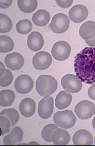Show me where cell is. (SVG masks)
<instances>
[{
	"instance_id": "1f68e13d",
	"label": "cell",
	"mask_w": 95,
	"mask_h": 146,
	"mask_svg": "<svg viewBox=\"0 0 95 146\" xmlns=\"http://www.w3.org/2000/svg\"><path fill=\"white\" fill-rule=\"evenodd\" d=\"M85 41L88 45L90 47H95V36L90 40H85Z\"/></svg>"
},
{
	"instance_id": "4dcf8cb0",
	"label": "cell",
	"mask_w": 95,
	"mask_h": 146,
	"mask_svg": "<svg viewBox=\"0 0 95 146\" xmlns=\"http://www.w3.org/2000/svg\"><path fill=\"white\" fill-rule=\"evenodd\" d=\"M88 95L91 99L95 100V84L91 86L89 88Z\"/></svg>"
},
{
	"instance_id": "8fae6325",
	"label": "cell",
	"mask_w": 95,
	"mask_h": 146,
	"mask_svg": "<svg viewBox=\"0 0 95 146\" xmlns=\"http://www.w3.org/2000/svg\"><path fill=\"white\" fill-rule=\"evenodd\" d=\"M88 14V9L85 5H77L69 10V16L72 21L75 23H80L87 18Z\"/></svg>"
},
{
	"instance_id": "7a4b0ae2",
	"label": "cell",
	"mask_w": 95,
	"mask_h": 146,
	"mask_svg": "<svg viewBox=\"0 0 95 146\" xmlns=\"http://www.w3.org/2000/svg\"><path fill=\"white\" fill-rule=\"evenodd\" d=\"M57 80L51 75H40L36 81V90L39 95L44 97L54 93L57 90Z\"/></svg>"
},
{
	"instance_id": "9c48e42d",
	"label": "cell",
	"mask_w": 95,
	"mask_h": 146,
	"mask_svg": "<svg viewBox=\"0 0 95 146\" xmlns=\"http://www.w3.org/2000/svg\"><path fill=\"white\" fill-rule=\"evenodd\" d=\"M34 86V81L29 76L22 74L19 76L15 80V87L18 93L26 94L32 90Z\"/></svg>"
},
{
	"instance_id": "836d02e7",
	"label": "cell",
	"mask_w": 95,
	"mask_h": 146,
	"mask_svg": "<svg viewBox=\"0 0 95 146\" xmlns=\"http://www.w3.org/2000/svg\"><path fill=\"white\" fill-rule=\"evenodd\" d=\"M94 143H95V137H94Z\"/></svg>"
},
{
	"instance_id": "d6a6232c",
	"label": "cell",
	"mask_w": 95,
	"mask_h": 146,
	"mask_svg": "<svg viewBox=\"0 0 95 146\" xmlns=\"http://www.w3.org/2000/svg\"><path fill=\"white\" fill-rule=\"evenodd\" d=\"M92 125H93V127L95 130V116L94 117L93 121H92Z\"/></svg>"
},
{
	"instance_id": "7c38bea8",
	"label": "cell",
	"mask_w": 95,
	"mask_h": 146,
	"mask_svg": "<svg viewBox=\"0 0 95 146\" xmlns=\"http://www.w3.org/2000/svg\"><path fill=\"white\" fill-rule=\"evenodd\" d=\"M4 61L7 68L12 71H16L23 67L24 59L20 53L15 52L8 54L5 58Z\"/></svg>"
},
{
	"instance_id": "603a6c76",
	"label": "cell",
	"mask_w": 95,
	"mask_h": 146,
	"mask_svg": "<svg viewBox=\"0 0 95 146\" xmlns=\"http://www.w3.org/2000/svg\"><path fill=\"white\" fill-rule=\"evenodd\" d=\"M14 47L13 40L9 36L1 35L0 36V52L5 53L10 52Z\"/></svg>"
},
{
	"instance_id": "6da1fadb",
	"label": "cell",
	"mask_w": 95,
	"mask_h": 146,
	"mask_svg": "<svg viewBox=\"0 0 95 146\" xmlns=\"http://www.w3.org/2000/svg\"><path fill=\"white\" fill-rule=\"evenodd\" d=\"M74 70L77 76L88 84L95 83V48L86 47L76 55Z\"/></svg>"
},
{
	"instance_id": "277c9868",
	"label": "cell",
	"mask_w": 95,
	"mask_h": 146,
	"mask_svg": "<svg viewBox=\"0 0 95 146\" xmlns=\"http://www.w3.org/2000/svg\"><path fill=\"white\" fill-rule=\"evenodd\" d=\"M63 88L69 93H77L82 89V84L81 81L75 75L67 74L63 77L61 80Z\"/></svg>"
},
{
	"instance_id": "9a60e30c",
	"label": "cell",
	"mask_w": 95,
	"mask_h": 146,
	"mask_svg": "<svg viewBox=\"0 0 95 146\" xmlns=\"http://www.w3.org/2000/svg\"><path fill=\"white\" fill-rule=\"evenodd\" d=\"M36 104L31 98H26L22 100L19 106V109L22 116L26 117L32 116L35 113Z\"/></svg>"
},
{
	"instance_id": "3957f363",
	"label": "cell",
	"mask_w": 95,
	"mask_h": 146,
	"mask_svg": "<svg viewBox=\"0 0 95 146\" xmlns=\"http://www.w3.org/2000/svg\"><path fill=\"white\" fill-rule=\"evenodd\" d=\"M53 119L58 126L66 129L73 127L77 121V118L73 112L69 110L57 112Z\"/></svg>"
},
{
	"instance_id": "4fadbf2b",
	"label": "cell",
	"mask_w": 95,
	"mask_h": 146,
	"mask_svg": "<svg viewBox=\"0 0 95 146\" xmlns=\"http://www.w3.org/2000/svg\"><path fill=\"white\" fill-rule=\"evenodd\" d=\"M72 140L75 145H90L93 143V137L87 130L81 129L75 133Z\"/></svg>"
},
{
	"instance_id": "7402d4cb",
	"label": "cell",
	"mask_w": 95,
	"mask_h": 146,
	"mask_svg": "<svg viewBox=\"0 0 95 146\" xmlns=\"http://www.w3.org/2000/svg\"><path fill=\"white\" fill-rule=\"evenodd\" d=\"M17 4L19 10L22 12L26 13L34 12L38 6V2L36 0H18Z\"/></svg>"
},
{
	"instance_id": "30bf717a",
	"label": "cell",
	"mask_w": 95,
	"mask_h": 146,
	"mask_svg": "<svg viewBox=\"0 0 95 146\" xmlns=\"http://www.w3.org/2000/svg\"><path fill=\"white\" fill-rule=\"evenodd\" d=\"M54 108V100L51 97H45L38 104V114L41 118L47 119L51 117Z\"/></svg>"
},
{
	"instance_id": "52a82bcc",
	"label": "cell",
	"mask_w": 95,
	"mask_h": 146,
	"mask_svg": "<svg viewBox=\"0 0 95 146\" xmlns=\"http://www.w3.org/2000/svg\"><path fill=\"white\" fill-rule=\"evenodd\" d=\"M70 22L67 16L63 13H58L53 17L50 26L53 32L61 34L68 30Z\"/></svg>"
},
{
	"instance_id": "d6986e66",
	"label": "cell",
	"mask_w": 95,
	"mask_h": 146,
	"mask_svg": "<svg viewBox=\"0 0 95 146\" xmlns=\"http://www.w3.org/2000/svg\"><path fill=\"white\" fill-rule=\"evenodd\" d=\"M72 95L65 91H61L57 95L55 99V106L59 110L67 108L72 102Z\"/></svg>"
},
{
	"instance_id": "f546056e",
	"label": "cell",
	"mask_w": 95,
	"mask_h": 146,
	"mask_svg": "<svg viewBox=\"0 0 95 146\" xmlns=\"http://www.w3.org/2000/svg\"><path fill=\"white\" fill-rule=\"evenodd\" d=\"M55 1L59 6L64 8L70 7L73 2V1Z\"/></svg>"
},
{
	"instance_id": "ac0fdd59",
	"label": "cell",
	"mask_w": 95,
	"mask_h": 146,
	"mask_svg": "<svg viewBox=\"0 0 95 146\" xmlns=\"http://www.w3.org/2000/svg\"><path fill=\"white\" fill-rule=\"evenodd\" d=\"M79 34L85 40L94 38L95 36V22L88 21L83 23L80 28Z\"/></svg>"
},
{
	"instance_id": "5bb4252c",
	"label": "cell",
	"mask_w": 95,
	"mask_h": 146,
	"mask_svg": "<svg viewBox=\"0 0 95 146\" xmlns=\"http://www.w3.org/2000/svg\"><path fill=\"white\" fill-rule=\"evenodd\" d=\"M44 43L43 36L40 33L36 31L33 32L28 36V46L32 51H39L43 47Z\"/></svg>"
},
{
	"instance_id": "f1b7e54d",
	"label": "cell",
	"mask_w": 95,
	"mask_h": 146,
	"mask_svg": "<svg viewBox=\"0 0 95 146\" xmlns=\"http://www.w3.org/2000/svg\"><path fill=\"white\" fill-rule=\"evenodd\" d=\"M11 123L10 120L6 117H0V127L1 130V136L4 135L9 132Z\"/></svg>"
},
{
	"instance_id": "ffe728a7",
	"label": "cell",
	"mask_w": 95,
	"mask_h": 146,
	"mask_svg": "<svg viewBox=\"0 0 95 146\" xmlns=\"http://www.w3.org/2000/svg\"><path fill=\"white\" fill-rule=\"evenodd\" d=\"M50 19L49 13L45 10H38L33 14L32 20L36 26L44 27L48 23Z\"/></svg>"
},
{
	"instance_id": "e0dca14e",
	"label": "cell",
	"mask_w": 95,
	"mask_h": 146,
	"mask_svg": "<svg viewBox=\"0 0 95 146\" xmlns=\"http://www.w3.org/2000/svg\"><path fill=\"white\" fill-rule=\"evenodd\" d=\"M23 132L18 126L13 128L10 134L5 136L3 139L4 144L6 145H15L21 142L23 139Z\"/></svg>"
},
{
	"instance_id": "4316f807",
	"label": "cell",
	"mask_w": 95,
	"mask_h": 146,
	"mask_svg": "<svg viewBox=\"0 0 95 146\" xmlns=\"http://www.w3.org/2000/svg\"><path fill=\"white\" fill-rule=\"evenodd\" d=\"M0 85L2 87H6L9 86L12 83L13 80V75L12 72L9 69L3 70L2 69L1 72Z\"/></svg>"
},
{
	"instance_id": "83f0119b",
	"label": "cell",
	"mask_w": 95,
	"mask_h": 146,
	"mask_svg": "<svg viewBox=\"0 0 95 146\" xmlns=\"http://www.w3.org/2000/svg\"><path fill=\"white\" fill-rule=\"evenodd\" d=\"M58 128L57 126L54 124H49L45 126L41 133L42 137L44 141L51 142L52 133Z\"/></svg>"
},
{
	"instance_id": "44dd1931",
	"label": "cell",
	"mask_w": 95,
	"mask_h": 146,
	"mask_svg": "<svg viewBox=\"0 0 95 146\" xmlns=\"http://www.w3.org/2000/svg\"><path fill=\"white\" fill-rule=\"evenodd\" d=\"M15 95L10 90H5L0 92V105L2 107L11 106L15 101Z\"/></svg>"
},
{
	"instance_id": "ba28073f",
	"label": "cell",
	"mask_w": 95,
	"mask_h": 146,
	"mask_svg": "<svg viewBox=\"0 0 95 146\" xmlns=\"http://www.w3.org/2000/svg\"><path fill=\"white\" fill-rule=\"evenodd\" d=\"M52 59L49 53L41 51L36 53L32 59V64L34 68L42 71L48 68L51 65Z\"/></svg>"
},
{
	"instance_id": "8992f818",
	"label": "cell",
	"mask_w": 95,
	"mask_h": 146,
	"mask_svg": "<svg viewBox=\"0 0 95 146\" xmlns=\"http://www.w3.org/2000/svg\"><path fill=\"white\" fill-rule=\"evenodd\" d=\"M71 47L67 42L59 41L55 42L51 50V54L55 60L59 61H65L69 57Z\"/></svg>"
},
{
	"instance_id": "2e32d148",
	"label": "cell",
	"mask_w": 95,
	"mask_h": 146,
	"mask_svg": "<svg viewBox=\"0 0 95 146\" xmlns=\"http://www.w3.org/2000/svg\"><path fill=\"white\" fill-rule=\"evenodd\" d=\"M71 139L68 132L63 129L58 128L52 133V140L55 145H65L68 144Z\"/></svg>"
},
{
	"instance_id": "484cf974",
	"label": "cell",
	"mask_w": 95,
	"mask_h": 146,
	"mask_svg": "<svg viewBox=\"0 0 95 146\" xmlns=\"http://www.w3.org/2000/svg\"><path fill=\"white\" fill-rule=\"evenodd\" d=\"M13 27L11 19L3 13L0 14V32L2 33H8L10 31Z\"/></svg>"
},
{
	"instance_id": "d4e9b609",
	"label": "cell",
	"mask_w": 95,
	"mask_h": 146,
	"mask_svg": "<svg viewBox=\"0 0 95 146\" xmlns=\"http://www.w3.org/2000/svg\"><path fill=\"white\" fill-rule=\"evenodd\" d=\"M17 32L21 35H26L29 33L32 29L31 22L26 19L19 21L16 25Z\"/></svg>"
},
{
	"instance_id": "5b68a950",
	"label": "cell",
	"mask_w": 95,
	"mask_h": 146,
	"mask_svg": "<svg viewBox=\"0 0 95 146\" xmlns=\"http://www.w3.org/2000/svg\"><path fill=\"white\" fill-rule=\"evenodd\" d=\"M74 111L78 117L82 120L90 118L95 113V106L90 101L84 100L78 103Z\"/></svg>"
},
{
	"instance_id": "cb8c5ba5",
	"label": "cell",
	"mask_w": 95,
	"mask_h": 146,
	"mask_svg": "<svg viewBox=\"0 0 95 146\" xmlns=\"http://www.w3.org/2000/svg\"><path fill=\"white\" fill-rule=\"evenodd\" d=\"M0 115L6 117L9 119L12 127L16 125L19 119V115L18 112L16 109L13 108L4 110L1 112Z\"/></svg>"
}]
</instances>
